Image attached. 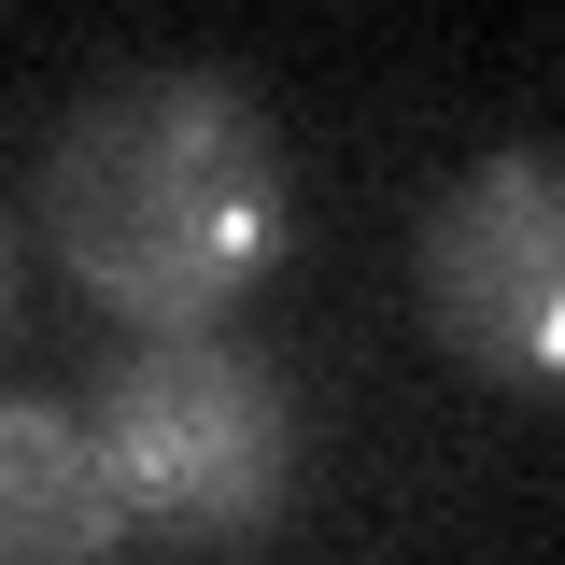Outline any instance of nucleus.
<instances>
[{
	"label": "nucleus",
	"instance_id": "f257e3e1",
	"mask_svg": "<svg viewBox=\"0 0 565 565\" xmlns=\"http://www.w3.org/2000/svg\"><path fill=\"white\" fill-rule=\"evenodd\" d=\"M43 226L57 269L141 340H212L297 241L282 156L226 71H128L71 99L43 141Z\"/></svg>",
	"mask_w": 565,
	"mask_h": 565
},
{
	"label": "nucleus",
	"instance_id": "f03ea898",
	"mask_svg": "<svg viewBox=\"0 0 565 565\" xmlns=\"http://www.w3.org/2000/svg\"><path fill=\"white\" fill-rule=\"evenodd\" d=\"M99 467L156 537H269L297 494V411L241 340H128L99 367Z\"/></svg>",
	"mask_w": 565,
	"mask_h": 565
},
{
	"label": "nucleus",
	"instance_id": "7ed1b4c3",
	"mask_svg": "<svg viewBox=\"0 0 565 565\" xmlns=\"http://www.w3.org/2000/svg\"><path fill=\"white\" fill-rule=\"evenodd\" d=\"M411 311L467 382H565V141H509L424 212Z\"/></svg>",
	"mask_w": 565,
	"mask_h": 565
},
{
	"label": "nucleus",
	"instance_id": "20e7f679",
	"mask_svg": "<svg viewBox=\"0 0 565 565\" xmlns=\"http://www.w3.org/2000/svg\"><path fill=\"white\" fill-rule=\"evenodd\" d=\"M128 494L71 396H0V565H114Z\"/></svg>",
	"mask_w": 565,
	"mask_h": 565
},
{
	"label": "nucleus",
	"instance_id": "39448f33",
	"mask_svg": "<svg viewBox=\"0 0 565 565\" xmlns=\"http://www.w3.org/2000/svg\"><path fill=\"white\" fill-rule=\"evenodd\" d=\"M0 326H14V241H0Z\"/></svg>",
	"mask_w": 565,
	"mask_h": 565
}]
</instances>
